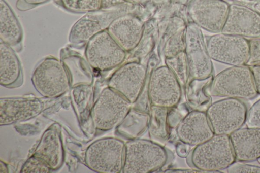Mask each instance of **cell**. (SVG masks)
<instances>
[{
	"label": "cell",
	"mask_w": 260,
	"mask_h": 173,
	"mask_svg": "<svg viewBox=\"0 0 260 173\" xmlns=\"http://www.w3.org/2000/svg\"><path fill=\"white\" fill-rule=\"evenodd\" d=\"M168 160L165 149L146 139H135L125 144L124 173H148L162 168Z\"/></svg>",
	"instance_id": "1"
},
{
	"label": "cell",
	"mask_w": 260,
	"mask_h": 173,
	"mask_svg": "<svg viewBox=\"0 0 260 173\" xmlns=\"http://www.w3.org/2000/svg\"><path fill=\"white\" fill-rule=\"evenodd\" d=\"M211 95L250 99L258 94L249 66H232L218 74L210 89Z\"/></svg>",
	"instance_id": "2"
},
{
	"label": "cell",
	"mask_w": 260,
	"mask_h": 173,
	"mask_svg": "<svg viewBox=\"0 0 260 173\" xmlns=\"http://www.w3.org/2000/svg\"><path fill=\"white\" fill-rule=\"evenodd\" d=\"M236 157L229 135L214 134L196 146L191 155L192 165L202 171L226 169Z\"/></svg>",
	"instance_id": "3"
},
{
	"label": "cell",
	"mask_w": 260,
	"mask_h": 173,
	"mask_svg": "<svg viewBox=\"0 0 260 173\" xmlns=\"http://www.w3.org/2000/svg\"><path fill=\"white\" fill-rule=\"evenodd\" d=\"M31 80L36 90L47 97L64 94L70 83L64 64L53 57H46L38 63L32 73Z\"/></svg>",
	"instance_id": "4"
},
{
	"label": "cell",
	"mask_w": 260,
	"mask_h": 173,
	"mask_svg": "<svg viewBox=\"0 0 260 173\" xmlns=\"http://www.w3.org/2000/svg\"><path fill=\"white\" fill-rule=\"evenodd\" d=\"M206 114L214 134L230 135L246 123L247 110L241 99L225 98L211 104Z\"/></svg>",
	"instance_id": "5"
},
{
	"label": "cell",
	"mask_w": 260,
	"mask_h": 173,
	"mask_svg": "<svg viewBox=\"0 0 260 173\" xmlns=\"http://www.w3.org/2000/svg\"><path fill=\"white\" fill-rule=\"evenodd\" d=\"M125 144L116 138H105L91 145L85 160L92 170L102 173H119L122 171Z\"/></svg>",
	"instance_id": "6"
},
{
	"label": "cell",
	"mask_w": 260,
	"mask_h": 173,
	"mask_svg": "<svg viewBox=\"0 0 260 173\" xmlns=\"http://www.w3.org/2000/svg\"><path fill=\"white\" fill-rule=\"evenodd\" d=\"M211 58L231 66L245 65L249 56V40L236 35L216 33L211 36L206 46Z\"/></svg>",
	"instance_id": "7"
},
{
	"label": "cell",
	"mask_w": 260,
	"mask_h": 173,
	"mask_svg": "<svg viewBox=\"0 0 260 173\" xmlns=\"http://www.w3.org/2000/svg\"><path fill=\"white\" fill-rule=\"evenodd\" d=\"M85 55L88 63L102 71L111 70L124 60V50L107 30L101 32L87 42Z\"/></svg>",
	"instance_id": "8"
},
{
	"label": "cell",
	"mask_w": 260,
	"mask_h": 173,
	"mask_svg": "<svg viewBox=\"0 0 260 173\" xmlns=\"http://www.w3.org/2000/svg\"><path fill=\"white\" fill-rule=\"evenodd\" d=\"M132 104L121 94L108 87L101 93L93 108L95 127L109 130L117 127L132 108Z\"/></svg>",
	"instance_id": "9"
},
{
	"label": "cell",
	"mask_w": 260,
	"mask_h": 173,
	"mask_svg": "<svg viewBox=\"0 0 260 173\" xmlns=\"http://www.w3.org/2000/svg\"><path fill=\"white\" fill-rule=\"evenodd\" d=\"M148 96L152 105L172 108L180 101V83L173 72L167 66L155 69L150 77Z\"/></svg>",
	"instance_id": "10"
},
{
	"label": "cell",
	"mask_w": 260,
	"mask_h": 173,
	"mask_svg": "<svg viewBox=\"0 0 260 173\" xmlns=\"http://www.w3.org/2000/svg\"><path fill=\"white\" fill-rule=\"evenodd\" d=\"M146 74V71L143 65L129 62L120 67L112 75L108 85L134 103L141 94Z\"/></svg>",
	"instance_id": "11"
},
{
	"label": "cell",
	"mask_w": 260,
	"mask_h": 173,
	"mask_svg": "<svg viewBox=\"0 0 260 173\" xmlns=\"http://www.w3.org/2000/svg\"><path fill=\"white\" fill-rule=\"evenodd\" d=\"M222 33L255 39L260 37V14L242 5H230Z\"/></svg>",
	"instance_id": "12"
},
{
	"label": "cell",
	"mask_w": 260,
	"mask_h": 173,
	"mask_svg": "<svg viewBox=\"0 0 260 173\" xmlns=\"http://www.w3.org/2000/svg\"><path fill=\"white\" fill-rule=\"evenodd\" d=\"M230 5L222 0H196L191 9L195 22L211 32L222 31L229 12Z\"/></svg>",
	"instance_id": "13"
},
{
	"label": "cell",
	"mask_w": 260,
	"mask_h": 173,
	"mask_svg": "<svg viewBox=\"0 0 260 173\" xmlns=\"http://www.w3.org/2000/svg\"><path fill=\"white\" fill-rule=\"evenodd\" d=\"M116 17L117 13L109 10L87 13L72 26L69 41L76 44L87 42L98 33L106 30Z\"/></svg>",
	"instance_id": "14"
},
{
	"label": "cell",
	"mask_w": 260,
	"mask_h": 173,
	"mask_svg": "<svg viewBox=\"0 0 260 173\" xmlns=\"http://www.w3.org/2000/svg\"><path fill=\"white\" fill-rule=\"evenodd\" d=\"M176 133L181 142L195 146L214 135L206 113L198 110L189 112L182 118L176 127Z\"/></svg>",
	"instance_id": "15"
},
{
	"label": "cell",
	"mask_w": 260,
	"mask_h": 173,
	"mask_svg": "<svg viewBox=\"0 0 260 173\" xmlns=\"http://www.w3.org/2000/svg\"><path fill=\"white\" fill-rule=\"evenodd\" d=\"M229 136L236 160L250 162L260 158V127L241 128Z\"/></svg>",
	"instance_id": "16"
},
{
	"label": "cell",
	"mask_w": 260,
	"mask_h": 173,
	"mask_svg": "<svg viewBox=\"0 0 260 173\" xmlns=\"http://www.w3.org/2000/svg\"><path fill=\"white\" fill-rule=\"evenodd\" d=\"M193 38L187 42L186 59L189 75L197 80H204L211 74L213 70L211 59L199 32L196 30Z\"/></svg>",
	"instance_id": "17"
},
{
	"label": "cell",
	"mask_w": 260,
	"mask_h": 173,
	"mask_svg": "<svg viewBox=\"0 0 260 173\" xmlns=\"http://www.w3.org/2000/svg\"><path fill=\"white\" fill-rule=\"evenodd\" d=\"M107 31L124 50H130L140 41L143 27L135 18L121 16L112 21Z\"/></svg>",
	"instance_id": "18"
},
{
	"label": "cell",
	"mask_w": 260,
	"mask_h": 173,
	"mask_svg": "<svg viewBox=\"0 0 260 173\" xmlns=\"http://www.w3.org/2000/svg\"><path fill=\"white\" fill-rule=\"evenodd\" d=\"M36 99L5 98L1 99V124H9L29 118L41 110Z\"/></svg>",
	"instance_id": "19"
},
{
	"label": "cell",
	"mask_w": 260,
	"mask_h": 173,
	"mask_svg": "<svg viewBox=\"0 0 260 173\" xmlns=\"http://www.w3.org/2000/svg\"><path fill=\"white\" fill-rule=\"evenodd\" d=\"M0 38L11 47L18 44L22 38L19 21L5 0H0Z\"/></svg>",
	"instance_id": "20"
},
{
	"label": "cell",
	"mask_w": 260,
	"mask_h": 173,
	"mask_svg": "<svg viewBox=\"0 0 260 173\" xmlns=\"http://www.w3.org/2000/svg\"><path fill=\"white\" fill-rule=\"evenodd\" d=\"M62 150L58 135L55 131L49 130L43 135L35 156L42 159L50 168L56 169L62 162Z\"/></svg>",
	"instance_id": "21"
},
{
	"label": "cell",
	"mask_w": 260,
	"mask_h": 173,
	"mask_svg": "<svg viewBox=\"0 0 260 173\" xmlns=\"http://www.w3.org/2000/svg\"><path fill=\"white\" fill-rule=\"evenodd\" d=\"M21 73L18 58L11 47L1 41L0 83L9 86L15 83Z\"/></svg>",
	"instance_id": "22"
},
{
	"label": "cell",
	"mask_w": 260,
	"mask_h": 173,
	"mask_svg": "<svg viewBox=\"0 0 260 173\" xmlns=\"http://www.w3.org/2000/svg\"><path fill=\"white\" fill-rule=\"evenodd\" d=\"M150 115L144 111L131 108L117 126L119 133L126 139H137L148 128Z\"/></svg>",
	"instance_id": "23"
},
{
	"label": "cell",
	"mask_w": 260,
	"mask_h": 173,
	"mask_svg": "<svg viewBox=\"0 0 260 173\" xmlns=\"http://www.w3.org/2000/svg\"><path fill=\"white\" fill-rule=\"evenodd\" d=\"M168 108L151 106L148 126L150 136L158 140H165L168 137Z\"/></svg>",
	"instance_id": "24"
},
{
	"label": "cell",
	"mask_w": 260,
	"mask_h": 173,
	"mask_svg": "<svg viewBox=\"0 0 260 173\" xmlns=\"http://www.w3.org/2000/svg\"><path fill=\"white\" fill-rule=\"evenodd\" d=\"M166 62L167 66L175 74L180 83L184 84L189 73L186 55L181 53L169 57Z\"/></svg>",
	"instance_id": "25"
},
{
	"label": "cell",
	"mask_w": 260,
	"mask_h": 173,
	"mask_svg": "<svg viewBox=\"0 0 260 173\" xmlns=\"http://www.w3.org/2000/svg\"><path fill=\"white\" fill-rule=\"evenodd\" d=\"M62 6L68 11L87 13L100 10V0H60Z\"/></svg>",
	"instance_id": "26"
},
{
	"label": "cell",
	"mask_w": 260,
	"mask_h": 173,
	"mask_svg": "<svg viewBox=\"0 0 260 173\" xmlns=\"http://www.w3.org/2000/svg\"><path fill=\"white\" fill-rule=\"evenodd\" d=\"M49 166L42 159L36 156L29 158L22 169V172H48Z\"/></svg>",
	"instance_id": "27"
},
{
	"label": "cell",
	"mask_w": 260,
	"mask_h": 173,
	"mask_svg": "<svg viewBox=\"0 0 260 173\" xmlns=\"http://www.w3.org/2000/svg\"><path fill=\"white\" fill-rule=\"evenodd\" d=\"M260 64V39H251L249 40V56L246 64L252 66Z\"/></svg>",
	"instance_id": "28"
},
{
	"label": "cell",
	"mask_w": 260,
	"mask_h": 173,
	"mask_svg": "<svg viewBox=\"0 0 260 173\" xmlns=\"http://www.w3.org/2000/svg\"><path fill=\"white\" fill-rule=\"evenodd\" d=\"M245 123L248 127H260V99L247 111Z\"/></svg>",
	"instance_id": "29"
},
{
	"label": "cell",
	"mask_w": 260,
	"mask_h": 173,
	"mask_svg": "<svg viewBox=\"0 0 260 173\" xmlns=\"http://www.w3.org/2000/svg\"><path fill=\"white\" fill-rule=\"evenodd\" d=\"M229 173H260V166L245 163L236 162L231 164L226 169Z\"/></svg>",
	"instance_id": "30"
},
{
	"label": "cell",
	"mask_w": 260,
	"mask_h": 173,
	"mask_svg": "<svg viewBox=\"0 0 260 173\" xmlns=\"http://www.w3.org/2000/svg\"><path fill=\"white\" fill-rule=\"evenodd\" d=\"M177 111H172L168 112V121L169 127H175L182 119L181 115Z\"/></svg>",
	"instance_id": "31"
},
{
	"label": "cell",
	"mask_w": 260,
	"mask_h": 173,
	"mask_svg": "<svg viewBox=\"0 0 260 173\" xmlns=\"http://www.w3.org/2000/svg\"><path fill=\"white\" fill-rule=\"evenodd\" d=\"M252 73L258 94H260V64L249 66Z\"/></svg>",
	"instance_id": "32"
},
{
	"label": "cell",
	"mask_w": 260,
	"mask_h": 173,
	"mask_svg": "<svg viewBox=\"0 0 260 173\" xmlns=\"http://www.w3.org/2000/svg\"><path fill=\"white\" fill-rule=\"evenodd\" d=\"M122 0H100V10H109L112 7L118 5Z\"/></svg>",
	"instance_id": "33"
},
{
	"label": "cell",
	"mask_w": 260,
	"mask_h": 173,
	"mask_svg": "<svg viewBox=\"0 0 260 173\" xmlns=\"http://www.w3.org/2000/svg\"><path fill=\"white\" fill-rule=\"evenodd\" d=\"M189 145L181 142L178 144L176 147V152L180 157H185L189 153Z\"/></svg>",
	"instance_id": "34"
},
{
	"label": "cell",
	"mask_w": 260,
	"mask_h": 173,
	"mask_svg": "<svg viewBox=\"0 0 260 173\" xmlns=\"http://www.w3.org/2000/svg\"><path fill=\"white\" fill-rule=\"evenodd\" d=\"M25 3L29 5L36 6L46 3L50 0H23Z\"/></svg>",
	"instance_id": "35"
},
{
	"label": "cell",
	"mask_w": 260,
	"mask_h": 173,
	"mask_svg": "<svg viewBox=\"0 0 260 173\" xmlns=\"http://www.w3.org/2000/svg\"><path fill=\"white\" fill-rule=\"evenodd\" d=\"M254 9L260 14V1L257 2L254 5Z\"/></svg>",
	"instance_id": "36"
},
{
	"label": "cell",
	"mask_w": 260,
	"mask_h": 173,
	"mask_svg": "<svg viewBox=\"0 0 260 173\" xmlns=\"http://www.w3.org/2000/svg\"><path fill=\"white\" fill-rule=\"evenodd\" d=\"M134 1H135V2H144L146 0H133Z\"/></svg>",
	"instance_id": "37"
},
{
	"label": "cell",
	"mask_w": 260,
	"mask_h": 173,
	"mask_svg": "<svg viewBox=\"0 0 260 173\" xmlns=\"http://www.w3.org/2000/svg\"><path fill=\"white\" fill-rule=\"evenodd\" d=\"M257 162L259 163V164H260V158H259L257 160Z\"/></svg>",
	"instance_id": "38"
},
{
	"label": "cell",
	"mask_w": 260,
	"mask_h": 173,
	"mask_svg": "<svg viewBox=\"0 0 260 173\" xmlns=\"http://www.w3.org/2000/svg\"><path fill=\"white\" fill-rule=\"evenodd\" d=\"M249 1H257V2H259L260 0H249Z\"/></svg>",
	"instance_id": "39"
}]
</instances>
